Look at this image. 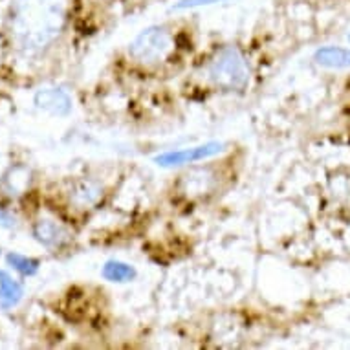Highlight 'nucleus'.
I'll return each instance as SVG.
<instances>
[{"instance_id":"1","label":"nucleus","mask_w":350,"mask_h":350,"mask_svg":"<svg viewBox=\"0 0 350 350\" xmlns=\"http://www.w3.org/2000/svg\"><path fill=\"white\" fill-rule=\"evenodd\" d=\"M68 15L66 0H13L10 33L24 52H39L63 31Z\"/></svg>"},{"instance_id":"2","label":"nucleus","mask_w":350,"mask_h":350,"mask_svg":"<svg viewBox=\"0 0 350 350\" xmlns=\"http://www.w3.org/2000/svg\"><path fill=\"white\" fill-rule=\"evenodd\" d=\"M207 75L224 92H241L250 83V66L237 46H226L211 59Z\"/></svg>"},{"instance_id":"3","label":"nucleus","mask_w":350,"mask_h":350,"mask_svg":"<svg viewBox=\"0 0 350 350\" xmlns=\"http://www.w3.org/2000/svg\"><path fill=\"white\" fill-rule=\"evenodd\" d=\"M172 46L171 35L163 26H149L131 42L129 53L142 64L161 63Z\"/></svg>"},{"instance_id":"4","label":"nucleus","mask_w":350,"mask_h":350,"mask_svg":"<svg viewBox=\"0 0 350 350\" xmlns=\"http://www.w3.org/2000/svg\"><path fill=\"white\" fill-rule=\"evenodd\" d=\"M224 149H226V145L220 144V142H207V144L187 147V149L163 152V154L156 156L154 163H158L160 167L187 165V163H195V161H202V160H207V158H213V156L220 154Z\"/></svg>"},{"instance_id":"5","label":"nucleus","mask_w":350,"mask_h":350,"mask_svg":"<svg viewBox=\"0 0 350 350\" xmlns=\"http://www.w3.org/2000/svg\"><path fill=\"white\" fill-rule=\"evenodd\" d=\"M35 105L53 116H66L72 110V99L61 88H42L35 94Z\"/></svg>"},{"instance_id":"6","label":"nucleus","mask_w":350,"mask_h":350,"mask_svg":"<svg viewBox=\"0 0 350 350\" xmlns=\"http://www.w3.org/2000/svg\"><path fill=\"white\" fill-rule=\"evenodd\" d=\"M33 237L42 244V246L55 247L61 246L68 241V233L64 228L52 222V220H39L33 226Z\"/></svg>"},{"instance_id":"7","label":"nucleus","mask_w":350,"mask_h":350,"mask_svg":"<svg viewBox=\"0 0 350 350\" xmlns=\"http://www.w3.org/2000/svg\"><path fill=\"white\" fill-rule=\"evenodd\" d=\"M103 195V189H101V185L92 182V180H81L77 182L72 191V202H74L75 206L79 207H90L94 204H98V200Z\"/></svg>"},{"instance_id":"8","label":"nucleus","mask_w":350,"mask_h":350,"mask_svg":"<svg viewBox=\"0 0 350 350\" xmlns=\"http://www.w3.org/2000/svg\"><path fill=\"white\" fill-rule=\"evenodd\" d=\"M316 63L325 68H349L350 66V50L345 48H321L316 52Z\"/></svg>"},{"instance_id":"9","label":"nucleus","mask_w":350,"mask_h":350,"mask_svg":"<svg viewBox=\"0 0 350 350\" xmlns=\"http://www.w3.org/2000/svg\"><path fill=\"white\" fill-rule=\"evenodd\" d=\"M101 275L110 282H131L136 279L138 271L134 266L121 262V260H109V262H105Z\"/></svg>"},{"instance_id":"10","label":"nucleus","mask_w":350,"mask_h":350,"mask_svg":"<svg viewBox=\"0 0 350 350\" xmlns=\"http://www.w3.org/2000/svg\"><path fill=\"white\" fill-rule=\"evenodd\" d=\"M23 297V288L17 281H13L6 271L0 270V306L12 308Z\"/></svg>"},{"instance_id":"11","label":"nucleus","mask_w":350,"mask_h":350,"mask_svg":"<svg viewBox=\"0 0 350 350\" xmlns=\"http://www.w3.org/2000/svg\"><path fill=\"white\" fill-rule=\"evenodd\" d=\"M29 176H31V172H29L26 167H15V169H12V171L8 172L4 182H6L8 189H10L12 195H18V193H23V191L29 185V182H31Z\"/></svg>"},{"instance_id":"12","label":"nucleus","mask_w":350,"mask_h":350,"mask_svg":"<svg viewBox=\"0 0 350 350\" xmlns=\"http://www.w3.org/2000/svg\"><path fill=\"white\" fill-rule=\"evenodd\" d=\"M8 262L15 268L17 271H21L23 275H35L39 271V260L37 258H28L24 255H18V253H10L8 255Z\"/></svg>"},{"instance_id":"13","label":"nucleus","mask_w":350,"mask_h":350,"mask_svg":"<svg viewBox=\"0 0 350 350\" xmlns=\"http://www.w3.org/2000/svg\"><path fill=\"white\" fill-rule=\"evenodd\" d=\"M220 2H230V0H178L172 10H195V8H202V6H213V4H220Z\"/></svg>"},{"instance_id":"14","label":"nucleus","mask_w":350,"mask_h":350,"mask_svg":"<svg viewBox=\"0 0 350 350\" xmlns=\"http://www.w3.org/2000/svg\"><path fill=\"white\" fill-rule=\"evenodd\" d=\"M349 40H350V35H349Z\"/></svg>"}]
</instances>
